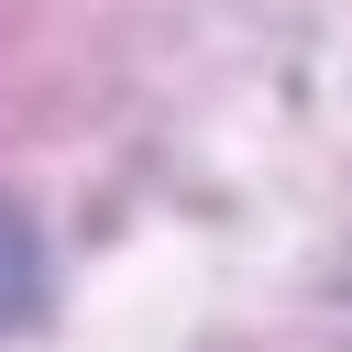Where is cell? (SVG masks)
<instances>
[{"label": "cell", "mask_w": 352, "mask_h": 352, "mask_svg": "<svg viewBox=\"0 0 352 352\" xmlns=\"http://www.w3.org/2000/svg\"><path fill=\"white\" fill-rule=\"evenodd\" d=\"M0 275H11V231H0Z\"/></svg>", "instance_id": "6da1fadb"}]
</instances>
